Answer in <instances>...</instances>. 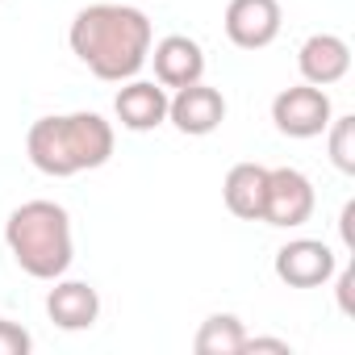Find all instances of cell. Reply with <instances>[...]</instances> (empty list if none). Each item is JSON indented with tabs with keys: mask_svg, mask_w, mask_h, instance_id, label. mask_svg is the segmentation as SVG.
Returning <instances> with one entry per match:
<instances>
[{
	"mask_svg": "<svg viewBox=\"0 0 355 355\" xmlns=\"http://www.w3.org/2000/svg\"><path fill=\"white\" fill-rule=\"evenodd\" d=\"M67 42H71V55L96 80L125 84L146 67L155 30L138 5H130V0H105V5H88L76 13Z\"/></svg>",
	"mask_w": 355,
	"mask_h": 355,
	"instance_id": "cell-1",
	"label": "cell"
},
{
	"mask_svg": "<svg viewBox=\"0 0 355 355\" xmlns=\"http://www.w3.org/2000/svg\"><path fill=\"white\" fill-rule=\"evenodd\" d=\"M26 155L42 175L67 180V175L105 167L113 159V125L101 113H59L38 117L26 134Z\"/></svg>",
	"mask_w": 355,
	"mask_h": 355,
	"instance_id": "cell-2",
	"label": "cell"
},
{
	"mask_svg": "<svg viewBox=\"0 0 355 355\" xmlns=\"http://www.w3.org/2000/svg\"><path fill=\"white\" fill-rule=\"evenodd\" d=\"M5 243L17 268L34 280H59L67 276L76 259V239H71V218L55 201H26L9 214L5 222Z\"/></svg>",
	"mask_w": 355,
	"mask_h": 355,
	"instance_id": "cell-3",
	"label": "cell"
},
{
	"mask_svg": "<svg viewBox=\"0 0 355 355\" xmlns=\"http://www.w3.org/2000/svg\"><path fill=\"white\" fill-rule=\"evenodd\" d=\"M313 184L297 167H268V193H263V218L276 230H297L313 218Z\"/></svg>",
	"mask_w": 355,
	"mask_h": 355,
	"instance_id": "cell-4",
	"label": "cell"
},
{
	"mask_svg": "<svg viewBox=\"0 0 355 355\" xmlns=\"http://www.w3.org/2000/svg\"><path fill=\"white\" fill-rule=\"evenodd\" d=\"M330 117H334V105H330L326 88H318V84H293L284 92H276V101H272V121L284 138H301V142L318 138V134H326Z\"/></svg>",
	"mask_w": 355,
	"mask_h": 355,
	"instance_id": "cell-5",
	"label": "cell"
},
{
	"mask_svg": "<svg viewBox=\"0 0 355 355\" xmlns=\"http://www.w3.org/2000/svg\"><path fill=\"white\" fill-rule=\"evenodd\" d=\"M276 280L288 288H322L334 280L338 255L322 243V239H293L276 251Z\"/></svg>",
	"mask_w": 355,
	"mask_h": 355,
	"instance_id": "cell-6",
	"label": "cell"
},
{
	"mask_svg": "<svg viewBox=\"0 0 355 355\" xmlns=\"http://www.w3.org/2000/svg\"><path fill=\"white\" fill-rule=\"evenodd\" d=\"M222 26L239 51H263L280 38V26H284L280 0H230Z\"/></svg>",
	"mask_w": 355,
	"mask_h": 355,
	"instance_id": "cell-7",
	"label": "cell"
},
{
	"mask_svg": "<svg viewBox=\"0 0 355 355\" xmlns=\"http://www.w3.org/2000/svg\"><path fill=\"white\" fill-rule=\"evenodd\" d=\"M167 121L189 138H205L226 121V96L218 88H209L205 80L175 88V96H167Z\"/></svg>",
	"mask_w": 355,
	"mask_h": 355,
	"instance_id": "cell-8",
	"label": "cell"
},
{
	"mask_svg": "<svg viewBox=\"0 0 355 355\" xmlns=\"http://www.w3.org/2000/svg\"><path fill=\"white\" fill-rule=\"evenodd\" d=\"M146 63H155V80L163 88H189L197 80H205V51L197 38L189 34H167L159 42H150V55Z\"/></svg>",
	"mask_w": 355,
	"mask_h": 355,
	"instance_id": "cell-9",
	"label": "cell"
},
{
	"mask_svg": "<svg viewBox=\"0 0 355 355\" xmlns=\"http://www.w3.org/2000/svg\"><path fill=\"white\" fill-rule=\"evenodd\" d=\"M113 113L121 121V130H134V134H146V130H159L167 121V88L159 80H125L113 96Z\"/></svg>",
	"mask_w": 355,
	"mask_h": 355,
	"instance_id": "cell-10",
	"label": "cell"
},
{
	"mask_svg": "<svg viewBox=\"0 0 355 355\" xmlns=\"http://www.w3.org/2000/svg\"><path fill=\"white\" fill-rule=\"evenodd\" d=\"M297 71L305 84H318V88H330L338 80H347L351 71V46L347 38L338 34H309L297 51Z\"/></svg>",
	"mask_w": 355,
	"mask_h": 355,
	"instance_id": "cell-11",
	"label": "cell"
},
{
	"mask_svg": "<svg viewBox=\"0 0 355 355\" xmlns=\"http://www.w3.org/2000/svg\"><path fill=\"white\" fill-rule=\"evenodd\" d=\"M46 318L59 330H88L101 318V293L88 280H55V288L46 293Z\"/></svg>",
	"mask_w": 355,
	"mask_h": 355,
	"instance_id": "cell-12",
	"label": "cell"
},
{
	"mask_svg": "<svg viewBox=\"0 0 355 355\" xmlns=\"http://www.w3.org/2000/svg\"><path fill=\"white\" fill-rule=\"evenodd\" d=\"M263 193H268V167L263 163H234L222 180V201L243 222L263 218Z\"/></svg>",
	"mask_w": 355,
	"mask_h": 355,
	"instance_id": "cell-13",
	"label": "cell"
},
{
	"mask_svg": "<svg viewBox=\"0 0 355 355\" xmlns=\"http://www.w3.org/2000/svg\"><path fill=\"white\" fill-rule=\"evenodd\" d=\"M243 338H247V330L234 313H209L201 322L193 347H197V355H243Z\"/></svg>",
	"mask_w": 355,
	"mask_h": 355,
	"instance_id": "cell-14",
	"label": "cell"
},
{
	"mask_svg": "<svg viewBox=\"0 0 355 355\" xmlns=\"http://www.w3.org/2000/svg\"><path fill=\"white\" fill-rule=\"evenodd\" d=\"M326 150H330V163L343 175H355V117L351 113L330 117V125H326Z\"/></svg>",
	"mask_w": 355,
	"mask_h": 355,
	"instance_id": "cell-15",
	"label": "cell"
},
{
	"mask_svg": "<svg viewBox=\"0 0 355 355\" xmlns=\"http://www.w3.org/2000/svg\"><path fill=\"white\" fill-rule=\"evenodd\" d=\"M34 338L21 322H9V318H0V355H30Z\"/></svg>",
	"mask_w": 355,
	"mask_h": 355,
	"instance_id": "cell-16",
	"label": "cell"
},
{
	"mask_svg": "<svg viewBox=\"0 0 355 355\" xmlns=\"http://www.w3.org/2000/svg\"><path fill=\"white\" fill-rule=\"evenodd\" d=\"M255 351H276V355H288L293 347H288V338H263V334H247L243 338V355H255Z\"/></svg>",
	"mask_w": 355,
	"mask_h": 355,
	"instance_id": "cell-17",
	"label": "cell"
},
{
	"mask_svg": "<svg viewBox=\"0 0 355 355\" xmlns=\"http://www.w3.org/2000/svg\"><path fill=\"white\" fill-rule=\"evenodd\" d=\"M334 272H338V268H334ZM351 284H355V268L347 263V268L338 272V309H343L347 318L355 313V305H351Z\"/></svg>",
	"mask_w": 355,
	"mask_h": 355,
	"instance_id": "cell-18",
	"label": "cell"
},
{
	"mask_svg": "<svg viewBox=\"0 0 355 355\" xmlns=\"http://www.w3.org/2000/svg\"><path fill=\"white\" fill-rule=\"evenodd\" d=\"M130 5H142V0H130Z\"/></svg>",
	"mask_w": 355,
	"mask_h": 355,
	"instance_id": "cell-19",
	"label": "cell"
}]
</instances>
